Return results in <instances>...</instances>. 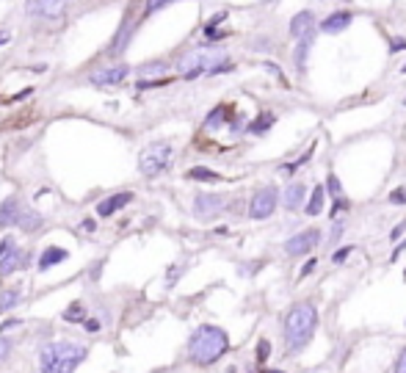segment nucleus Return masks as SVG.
<instances>
[{
	"mask_svg": "<svg viewBox=\"0 0 406 373\" xmlns=\"http://www.w3.org/2000/svg\"><path fill=\"white\" fill-rule=\"evenodd\" d=\"M89 348L78 345L72 340H58L50 343L39 351V367L42 373H75L81 362H86Z\"/></svg>",
	"mask_w": 406,
	"mask_h": 373,
	"instance_id": "7ed1b4c3",
	"label": "nucleus"
},
{
	"mask_svg": "<svg viewBox=\"0 0 406 373\" xmlns=\"http://www.w3.org/2000/svg\"><path fill=\"white\" fill-rule=\"evenodd\" d=\"M9 42H12V34H9V31H0V47L9 45Z\"/></svg>",
	"mask_w": 406,
	"mask_h": 373,
	"instance_id": "a18cd8bd",
	"label": "nucleus"
},
{
	"mask_svg": "<svg viewBox=\"0 0 406 373\" xmlns=\"http://www.w3.org/2000/svg\"><path fill=\"white\" fill-rule=\"evenodd\" d=\"M67 257H70L67 249H61V246H47V249L39 255V271H50L53 266H61Z\"/></svg>",
	"mask_w": 406,
	"mask_h": 373,
	"instance_id": "a211bd4d",
	"label": "nucleus"
},
{
	"mask_svg": "<svg viewBox=\"0 0 406 373\" xmlns=\"http://www.w3.org/2000/svg\"><path fill=\"white\" fill-rule=\"evenodd\" d=\"M130 202H133V194H130V191H119V194H111L108 200H103V202L97 205V216L108 219V216H114L116 211L127 208Z\"/></svg>",
	"mask_w": 406,
	"mask_h": 373,
	"instance_id": "4468645a",
	"label": "nucleus"
},
{
	"mask_svg": "<svg viewBox=\"0 0 406 373\" xmlns=\"http://www.w3.org/2000/svg\"><path fill=\"white\" fill-rule=\"evenodd\" d=\"M227 61V50L224 47H213V45H205V47H196L191 53H185L180 61H177V70L182 72V78L193 81L199 75H211L213 67L224 64Z\"/></svg>",
	"mask_w": 406,
	"mask_h": 373,
	"instance_id": "20e7f679",
	"label": "nucleus"
},
{
	"mask_svg": "<svg viewBox=\"0 0 406 373\" xmlns=\"http://www.w3.org/2000/svg\"><path fill=\"white\" fill-rule=\"evenodd\" d=\"M166 70V64L163 61H155V64H147L144 67V75H158V72H163Z\"/></svg>",
	"mask_w": 406,
	"mask_h": 373,
	"instance_id": "4c0bfd02",
	"label": "nucleus"
},
{
	"mask_svg": "<svg viewBox=\"0 0 406 373\" xmlns=\"http://www.w3.org/2000/svg\"><path fill=\"white\" fill-rule=\"evenodd\" d=\"M23 299V290L20 288H6V290H0V312H6L12 307H17Z\"/></svg>",
	"mask_w": 406,
	"mask_h": 373,
	"instance_id": "b1692460",
	"label": "nucleus"
},
{
	"mask_svg": "<svg viewBox=\"0 0 406 373\" xmlns=\"http://www.w3.org/2000/svg\"><path fill=\"white\" fill-rule=\"evenodd\" d=\"M403 244H406V241H403Z\"/></svg>",
	"mask_w": 406,
	"mask_h": 373,
	"instance_id": "8fccbe9b",
	"label": "nucleus"
},
{
	"mask_svg": "<svg viewBox=\"0 0 406 373\" xmlns=\"http://www.w3.org/2000/svg\"><path fill=\"white\" fill-rule=\"evenodd\" d=\"M315 268H318V260H307V263H304V268H301V277H310Z\"/></svg>",
	"mask_w": 406,
	"mask_h": 373,
	"instance_id": "ea45409f",
	"label": "nucleus"
},
{
	"mask_svg": "<svg viewBox=\"0 0 406 373\" xmlns=\"http://www.w3.org/2000/svg\"><path fill=\"white\" fill-rule=\"evenodd\" d=\"M227 208V197L222 194H199L193 197V213L199 219H213Z\"/></svg>",
	"mask_w": 406,
	"mask_h": 373,
	"instance_id": "1a4fd4ad",
	"label": "nucleus"
},
{
	"mask_svg": "<svg viewBox=\"0 0 406 373\" xmlns=\"http://www.w3.org/2000/svg\"><path fill=\"white\" fill-rule=\"evenodd\" d=\"M400 75H406V64H403V67H400Z\"/></svg>",
	"mask_w": 406,
	"mask_h": 373,
	"instance_id": "de8ad7c7",
	"label": "nucleus"
},
{
	"mask_svg": "<svg viewBox=\"0 0 406 373\" xmlns=\"http://www.w3.org/2000/svg\"><path fill=\"white\" fill-rule=\"evenodd\" d=\"M392 373H406V345L400 348V354H398V359H395V367H392Z\"/></svg>",
	"mask_w": 406,
	"mask_h": 373,
	"instance_id": "72a5a7b5",
	"label": "nucleus"
},
{
	"mask_svg": "<svg viewBox=\"0 0 406 373\" xmlns=\"http://www.w3.org/2000/svg\"><path fill=\"white\" fill-rule=\"evenodd\" d=\"M224 20H227V12H219V14H216V17H211V23H208V25H205V28H219V25H222V23H224Z\"/></svg>",
	"mask_w": 406,
	"mask_h": 373,
	"instance_id": "58836bf2",
	"label": "nucleus"
},
{
	"mask_svg": "<svg viewBox=\"0 0 406 373\" xmlns=\"http://www.w3.org/2000/svg\"><path fill=\"white\" fill-rule=\"evenodd\" d=\"M351 23H354V14L343 9V12H334V14H329V17L321 23V31H323V34H343V31H345Z\"/></svg>",
	"mask_w": 406,
	"mask_h": 373,
	"instance_id": "f3484780",
	"label": "nucleus"
},
{
	"mask_svg": "<svg viewBox=\"0 0 406 373\" xmlns=\"http://www.w3.org/2000/svg\"><path fill=\"white\" fill-rule=\"evenodd\" d=\"M14 326H20V321H17V318H9V321L0 323V332H9V329H14Z\"/></svg>",
	"mask_w": 406,
	"mask_h": 373,
	"instance_id": "79ce46f5",
	"label": "nucleus"
},
{
	"mask_svg": "<svg viewBox=\"0 0 406 373\" xmlns=\"http://www.w3.org/2000/svg\"><path fill=\"white\" fill-rule=\"evenodd\" d=\"M12 351H14V343L9 337H0V365H3L12 356Z\"/></svg>",
	"mask_w": 406,
	"mask_h": 373,
	"instance_id": "cd10ccee",
	"label": "nucleus"
},
{
	"mask_svg": "<svg viewBox=\"0 0 406 373\" xmlns=\"http://www.w3.org/2000/svg\"><path fill=\"white\" fill-rule=\"evenodd\" d=\"M180 274H182V266L169 268V274H166V288H174V285H177V279H180Z\"/></svg>",
	"mask_w": 406,
	"mask_h": 373,
	"instance_id": "7c9ffc66",
	"label": "nucleus"
},
{
	"mask_svg": "<svg viewBox=\"0 0 406 373\" xmlns=\"http://www.w3.org/2000/svg\"><path fill=\"white\" fill-rule=\"evenodd\" d=\"M169 3H177V0H147V14H155Z\"/></svg>",
	"mask_w": 406,
	"mask_h": 373,
	"instance_id": "c85d7f7f",
	"label": "nucleus"
},
{
	"mask_svg": "<svg viewBox=\"0 0 406 373\" xmlns=\"http://www.w3.org/2000/svg\"><path fill=\"white\" fill-rule=\"evenodd\" d=\"M318 323H321V318H318V307L312 301H299L288 310V315L282 321V340H285L288 356H293L310 345V340L318 332Z\"/></svg>",
	"mask_w": 406,
	"mask_h": 373,
	"instance_id": "f257e3e1",
	"label": "nucleus"
},
{
	"mask_svg": "<svg viewBox=\"0 0 406 373\" xmlns=\"http://www.w3.org/2000/svg\"><path fill=\"white\" fill-rule=\"evenodd\" d=\"M307 34H315V14L310 9H301L299 14L290 17V36L293 39H301Z\"/></svg>",
	"mask_w": 406,
	"mask_h": 373,
	"instance_id": "ddd939ff",
	"label": "nucleus"
},
{
	"mask_svg": "<svg viewBox=\"0 0 406 373\" xmlns=\"http://www.w3.org/2000/svg\"><path fill=\"white\" fill-rule=\"evenodd\" d=\"M304 197H307L304 182H288V185H285V191H282V208L296 213L299 208H304V205H307V202H304Z\"/></svg>",
	"mask_w": 406,
	"mask_h": 373,
	"instance_id": "f8f14e48",
	"label": "nucleus"
},
{
	"mask_svg": "<svg viewBox=\"0 0 406 373\" xmlns=\"http://www.w3.org/2000/svg\"><path fill=\"white\" fill-rule=\"evenodd\" d=\"M274 125H277V116H274L271 111H260V114L246 125V133H252V136H263V133H268Z\"/></svg>",
	"mask_w": 406,
	"mask_h": 373,
	"instance_id": "aec40b11",
	"label": "nucleus"
},
{
	"mask_svg": "<svg viewBox=\"0 0 406 373\" xmlns=\"http://www.w3.org/2000/svg\"><path fill=\"white\" fill-rule=\"evenodd\" d=\"M14 246H17V241H14L12 235H6L3 241H0V257H3V255H9V252H12Z\"/></svg>",
	"mask_w": 406,
	"mask_h": 373,
	"instance_id": "f704fd0d",
	"label": "nucleus"
},
{
	"mask_svg": "<svg viewBox=\"0 0 406 373\" xmlns=\"http://www.w3.org/2000/svg\"><path fill=\"white\" fill-rule=\"evenodd\" d=\"M268 354H271V343H268V340H260V343H257V359L266 362Z\"/></svg>",
	"mask_w": 406,
	"mask_h": 373,
	"instance_id": "2f4dec72",
	"label": "nucleus"
},
{
	"mask_svg": "<svg viewBox=\"0 0 406 373\" xmlns=\"http://www.w3.org/2000/svg\"><path fill=\"white\" fill-rule=\"evenodd\" d=\"M28 266V255L23 252V249H12L9 255H3L0 257V277H12L14 271H20V268H25Z\"/></svg>",
	"mask_w": 406,
	"mask_h": 373,
	"instance_id": "2eb2a0df",
	"label": "nucleus"
},
{
	"mask_svg": "<svg viewBox=\"0 0 406 373\" xmlns=\"http://www.w3.org/2000/svg\"><path fill=\"white\" fill-rule=\"evenodd\" d=\"M31 92H34V89H25V92H20V94H14V100H25V97H28Z\"/></svg>",
	"mask_w": 406,
	"mask_h": 373,
	"instance_id": "49530a36",
	"label": "nucleus"
},
{
	"mask_svg": "<svg viewBox=\"0 0 406 373\" xmlns=\"http://www.w3.org/2000/svg\"><path fill=\"white\" fill-rule=\"evenodd\" d=\"M174 160V147L169 141H152L138 152V171L144 177H160Z\"/></svg>",
	"mask_w": 406,
	"mask_h": 373,
	"instance_id": "39448f33",
	"label": "nucleus"
},
{
	"mask_svg": "<svg viewBox=\"0 0 406 373\" xmlns=\"http://www.w3.org/2000/svg\"><path fill=\"white\" fill-rule=\"evenodd\" d=\"M318 244H321V230L318 227H307V230H301V233H296V235H290L285 241V255L301 257V255H310Z\"/></svg>",
	"mask_w": 406,
	"mask_h": 373,
	"instance_id": "0eeeda50",
	"label": "nucleus"
},
{
	"mask_svg": "<svg viewBox=\"0 0 406 373\" xmlns=\"http://www.w3.org/2000/svg\"><path fill=\"white\" fill-rule=\"evenodd\" d=\"M348 255H351V246H343V249H334V252H332V263H334V266H343Z\"/></svg>",
	"mask_w": 406,
	"mask_h": 373,
	"instance_id": "c756f323",
	"label": "nucleus"
},
{
	"mask_svg": "<svg viewBox=\"0 0 406 373\" xmlns=\"http://www.w3.org/2000/svg\"><path fill=\"white\" fill-rule=\"evenodd\" d=\"M64 321H67V323H83V321H86V304H83V301H72V304L64 310Z\"/></svg>",
	"mask_w": 406,
	"mask_h": 373,
	"instance_id": "393cba45",
	"label": "nucleus"
},
{
	"mask_svg": "<svg viewBox=\"0 0 406 373\" xmlns=\"http://www.w3.org/2000/svg\"><path fill=\"white\" fill-rule=\"evenodd\" d=\"M343 233H345V222H343V219H332V230H329V244H340Z\"/></svg>",
	"mask_w": 406,
	"mask_h": 373,
	"instance_id": "a878e982",
	"label": "nucleus"
},
{
	"mask_svg": "<svg viewBox=\"0 0 406 373\" xmlns=\"http://www.w3.org/2000/svg\"><path fill=\"white\" fill-rule=\"evenodd\" d=\"M282 205V194L277 185H263V189H257L249 200V219L260 222V219H268L274 216V211Z\"/></svg>",
	"mask_w": 406,
	"mask_h": 373,
	"instance_id": "423d86ee",
	"label": "nucleus"
},
{
	"mask_svg": "<svg viewBox=\"0 0 406 373\" xmlns=\"http://www.w3.org/2000/svg\"><path fill=\"white\" fill-rule=\"evenodd\" d=\"M263 67H266V72H271V75H277V78H279V67H277V64H271V61H266Z\"/></svg>",
	"mask_w": 406,
	"mask_h": 373,
	"instance_id": "37998d69",
	"label": "nucleus"
},
{
	"mask_svg": "<svg viewBox=\"0 0 406 373\" xmlns=\"http://www.w3.org/2000/svg\"><path fill=\"white\" fill-rule=\"evenodd\" d=\"M389 205H406V189H395L389 194Z\"/></svg>",
	"mask_w": 406,
	"mask_h": 373,
	"instance_id": "473e14b6",
	"label": "nucleus"
},
{
	"mask_svg": "<svg viewBox=\"0 0 406 373\" xmlns=\"http://www.w3.org/2000/svg\"><path fill=\"white\" fill-rule=\"evenodd\" d=\"M130 75V67L127 64H114V67H97L92 75H89V83L97 86V89H105V86H119L125 83Z\"/></svg>",
	"mask_w": 406,
	"mask_h": 373,
	"instance_id": "6e6552de",
	"label": "nucleus"
},
{
	"mask_svg": "<svg viewBox=\"0 0 406 373\" xmlns=\"http://www.w3.org/2000/svg\"><path fill=\"white\" fill-rule=\"evenodd\" d=\"M263 3H274V0H263Z\"/></svg>",
	"mask_w": 406,
	"mask_h": 373,
	"instance_id": "09e8293b",
	"label": "nucleus"
},
{
	"mask_svg": "<svg viewBox=\"0 0 406 373\" xmlns=\"http://www.w3.org/2000/svg\"><path fill=\"white\" fill-rule=\"evenodd\" d=\"M83 326H86V332H92V334H94V332H100V321H94V318H86V321H83Z\"/></svg>",
	"mask_w": 406,
	"mask_h": 373,
	"instance_id": "a19ab883",
	"label": "nucleus"
},
{
	"mask_svg": "<svg viewBox=\"0 0 406 373\" xmlns=\"http://www.w3.org/2000/svg\"><path fill=\"white\" fill-rule=\"evenodd\" d=\"M249 47H252V50H274V42H271V39H255Z\"/></svg>",
	"mask_w": 406,
	"mask_h": 373,
	"instance_id": "e433bc0d",
	"label": "nucleus"
},
{
	"mask_svg": "<svg viewBox=\"0 0 406 373\" xmlns=\"http://www.w3.org/2000/svg\"><path fill=\"white\" fill-rule=\"evenodd\" d=\"M326 191H329L334 200L343 197V182L337 180V174H329V177H326Z\"/></svg>",
	"mask_w": 406,
	"mask_h": 373,
	"instance_id": "bb28decb",
	"label": "nucleus"
},
{
	"mask_svg": "<svg viewBox=\"0 0 406 373\" xmlns=\"http://www.w3.org/2000/svg\"><path fill=\"white\" fill-rule=\"evenodd\" d=\"M403 227H406V222H403V224H398V227H395V230L389 233V235H392V241H398V238L403 235Z\"/></svg>",
	"mask_w": 406,
	"mask_h": 373,
	"instance_id": "c03bdc74",
	"label": "nucleus"
},
{
	"mask_svg": "<svg viewBox=\"0 0 406 373\" xmlns=\"http://www.w3.org/2000/svg\"><path fill=\"white\" fill-rule=\"evenodd\" d=\"M67 3H70V0H28L25 12H28L31 17H45V20H56V17H61V14H64Z\"/></svg>",
	"mask_w": 406,
	"mask_h": 373,
	"instance_id": "9d476101",
	"label": "nucleus"
},
{
	"mask_svg": "<svg viewBox=\"0 0 406 373\" xmlns=\"http://www.w3.org/2000/svg\"><path fill=\"white\" fill-rule=\"evenodd\" d=\"M20 213H23V205H20L17 197H9V200L0 202V230H6V227H12V224H17Z\"/></svg>",
	"mask_w": 406,
	"mask_h": 373,
	"instance_id": "dca6fc26",
	"label": "nucleus"
},
{
	"mask_svg": "<svg viewBox=\"0 0 406 373\" xmlns=\"http://www.w3.org/2000/svg\"><path fill=\"white\" fill-rule=\"evenodd\" d=\"M326 194H329L326 185H315V191L310 194V200H307V205H304V213L312 216V219L321 216V213H323V205H326Z\"/></svg>",
	"mask_w": 406,
	"mask_h": 373,
	"instance_id": "6ab92c4d",
	"label": "nucleus"
},
{
	"mask_svg": "<svg viewBox=\"0 0 406 373\" xmlns=\"http://www.w3.org/2000/svg\"><path fill=\"white\" fill-rule=\"evenodd\" d=\"M230 116H233V108H227V105H216V108L208 114L205 127H208V130H219L222 125H227V122H230Z\"/></svg>",
	"mask_w": 406,
	"mask_h": 373,
	"instance_id": "412c9836",
	"label": "nucleus"
},
{
	"mask_svg": "<svg viewBox=\"0 0 406 373\" xmlns=\"http://www.w3.org/2000/svg\"><path fill=\"white\" fill-rule=\"evenodd\" d=\"M312 42H315V34H307V36L296 39V45H293V70H296V75L307 72V58L312 53Z\"/></svg>",
	"mask_w": 406,
	"mask_h": 373,
	"instance_id": "9b49d317",
	"label": "nucleus"
},
{
	"mask_svg": "<svg viewBox=\"0 0 406 373\" xmlns=\"http://www.w3.org/2000/svg\"><path fill=\"white\" fill-rule=\"evenodd\" d=\"M227 348H230V334L213 323H202L188 337V359L193 365H213L227 354Z\"/></svg>",
	"mask_w": 406,
	"mask_h": 373,
	"instance_id": "f03ea898",
	"label": "nucleus"
},
{
	"mask_svg": "<svg viewBox=\"0 0 406 373\" xmlns=\"http://www.w3.org/2000/svg\"><path fill=\"white\" fill-rule=\"evenodd\" d=\"M185 177H188V180H196V182H219V180H222L219 171L205 169V166H193V169H188Z\"/></svg>",
	"mask_w": 406,
	"mask_h": 373,
	"instance_id": "4be33fe9",
	"label": "nucleus"
},
{
	"mask_svg": "<svg viewBox=\"0 0 406 373\" xmlns=\"http://www.w3.org/2000/svg\"><path fill=\"white\" fill-rule=\"evenodd\" d=\"M400 50H406V39L403 36H392L389 39V53H400Z\"/></svg>",
	"mask_w": 406,
	"mask_h": 373,
	"instance_id": "c9c22d12",
	"label": "nucleus"
},
{
	"mask_svg": "<svg viewBox=\"0 0 406 373\" xmlns=\"http://www.w3.org/2000/svg\"><path fill=\"white\" fill-rule=\"evenodd\" d=\"M42 216L39 213H34V211H23L20 213V219H17V227L23 230V233H36L39 227H42Z\"/></svg>",
	"mask_w": 406,
	"mask_h": 373,
	"instance_id": "5701e85b",
	"label": "nucleus"
}]
</instances>
